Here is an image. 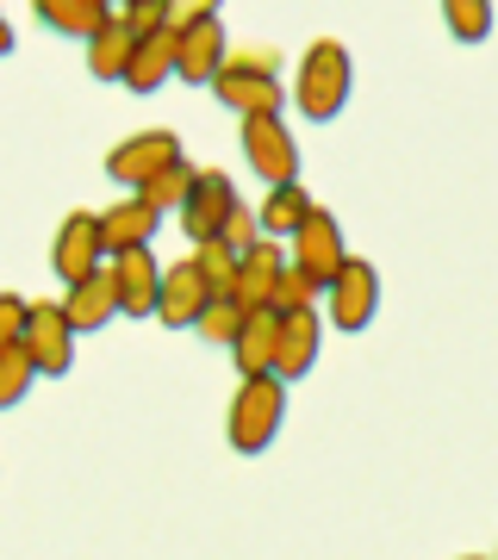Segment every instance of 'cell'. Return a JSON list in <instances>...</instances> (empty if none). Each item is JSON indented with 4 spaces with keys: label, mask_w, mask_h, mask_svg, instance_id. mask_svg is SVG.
<instances>
[{
    "label": "cell",
    "mask_w": 498,
    "mask_h": 560,
    "mask_svg": "<svg viewBox=\"0 0 498 560\" xmlns=\"http://www.w3.org/2000/svg\"><path fill=\"white\" fill-rule=\"evenodd\" d=\"M212 94H219L238 119H262V113H280L287 101V88H280V57L262 44V50H231L212 81Z\"/></svg>",
    "instance_id": "obj_1"
},
{
    "label": "cell",
    "mask_w": 498,
    "mask_h": 560,
    "mask_svg": "<svg viewBox=\"0 0 498 560\" xmlns=\"http://www.w3.org/2000/svg\"><path fill=\"white\" fill-rule=\"evenodd\" d=\"M349 88H356V62H349V50H343L337 38H319L305 57H299V88L293 101L299 113L312 125H331L349 106Z\"/></svg>",
    "instance_id": "obj_2"
},
{
    "label": "cell",
    "mask_w": 498,
    "mask_h": 560,
    "mask_svg": "<svg viewBox=\"0 0 498 560\" xmlns=\"http://www.w3.org/2000/svg\"><path fill=\"white\" fill-rule=\"evenodd\" d=\"M280 418H287V386L275 374L268 381H243L238 399H231V418H224V436H231L238 455H262L280 436Z\"/></svg>",
    "instance_id": "obj_3"
},
{
    "label": "cell",
    "mask_w": 498,
    "mask_h": 560,
    "mask_svg": "<svg viewBox=\"0 0 498 560\" xmlns=\"http://www.w3.org/2000/svg\"><path fill=\"white\" fill-rule=\"evenodd\" d=\"M287 261H293L299 275L312 280V287H331V280L343 275V261H349V243H343V224L337 212H324V206H312V219L299 224V237L287 243Z\"/></svg>",
    "instance_id": "obj_4"
},
{
    "label": "cell",
    "mask_w": 498,
    "mask_h": 560,
    "mask_svg": "<svg viewBox=\"0 0 498 560\" xmlns=\"http://www.w3.org/2000/svg\"><path fill=\"white\" fill-rule=\"evenodd\" d=\"M25 355H32V368H38V381L50 374V381H62L69 368H76V324H69V312H62V300H38L32 312H25Z\"/></svg>",
    "instance_id": "obj_5"
},
{
    "label": "cell",
    "mask_w": 498,
    "mask_h": 560,
    "mask_svg": "<svg viewBox=\"0 0 498 560\" xmlns=\"http://www.w3.org/2000/svg\"><path fill=\"white\" fill-rule=\"evenodd\" d=\"M243 156L268 187H293L299 180V143L287 131L280 113H262V119H243Z\"/></svg>",
    "instance_id": "obj_6"
},
{
    "label": "cell",
    "mask_w": 498,
    "mask_h": 560,
    "mask_svg": "<svg viewBox=\"0 0 498 560\" xmlns=\"http://www.w3.org/2000/svg\"><path fill=\"white\" fill-rule=\"evenodd\" d=\"M238 180L224 175V168H199L194 175V194L181 200V231H187V243H212L231 224V212H238Z\"/></svg>",
    "instance_id": "obj_7"
},
{
    "label": "cell",
    "mask_w": 498,
    "mask_h": 560,
    "mask_svg": "<svg viewBox=\"0 0 498 560\" xmlns=\"http://www.w3.org/2000/svg\"><path fill=\"white\" fill-rule=\"evenodd\" d=\"M324 312H331V324L337 330H368L380 312V275H374V261H361L349 256L343 261V275L324 287Z\"/></svg>",
    "instance_id": "obj_8"
},
{
    "label": "cell",
    "mask_w": 498,
    "mask_h": 560,
    "mask_svg": "<svg viewBox=\"0 0 498 560\" xmlns=\"http://www.w3.org/2000/svg\"><path fill=\"white\" fill-rule=\"evenodd\" d=\"M169 162H181V138H175V131H138V138L113 143V156H106V175L119 180V187H131V194H138L143 180H157Z\"/></svg>",
    "instance_id": "obj_9"
},
{
    "label": "cell",
    "mask_w": 498,
    "mask_h": 560,
    "mask_svg": "<svg viewBox=\"0 0 498 560\" xmlns=\"http://www.w3.org/2000/svg\"><path fill=\"white\" fill-rule=\"evenodd\" d=\"M100 212H69L57 231V243H50V268H57L62 287H81V280L100 275Z\"/></svg>",
    "instance_id": "obj_10"
},
{
    "label": "cell",
    "mask_w": 498,
    "mask_h": 560,
    "mask_svg": "<svg viewBox=\"0 0 498 560\" xmlns=\"http://www.w3.org/2000/svg\"><path fill=\"white\" fill-rule=\"evenodd\" d=\"M224 57H231V44H224L219 13H206L194 32H181L175 38V75L187 81V88H212L219 69H224Z\"/></svg>",
    "instance_id": "obj_11"
},
{
    "label": "cell",
    "mask_w": 498,
    "mask_h": 560,
    "mask_svg": "<svg viewBox=\"0 0 498 560\" xmlns=\"http://www.w3.org/2000/svg\"><path fill=\"white\" fill-rule=\"evenodd\" d=\"M319 342H324L319 305H312V312H287V318H280V349H275V381L280 386L305 381V374L319 368Z\"/></svg>",
    "instance_id": "obj_12"
},
{
    "label": "cell",
    "mask_w": 498,
    "mask_h": 560,
    "mask_svg": "<svg viewBox=\"0 0 498 560\" xmlns=\"http://www.w3.org/2000/svg\"><path fill=\"white\" fill-rule=\"evenodd\" d=\"M157 231H162V212H157L150 200H138V194L100 212V249H106V256H131V249H150V243H157Z\"/></svg>",
    "instance_id": "obj_13"
},
{
    "label": "cell",
    "mask_w": 498,
    "mask_h": 560,
    "mask_svg": "<svg viewBox=\"0 0 498 560\" xmlns=\"http://www.w3.org/2000/svg\"><path fill=\"white\" fill-rule=\"evenodd\" d=\"M212 305V287L199 280L194 256L175 261V268H162V300H157V324H169V330H194L199 312Z\"/></svg>",
    "instance_id": "obj_14"
},
{
    "label": "cell",
    "mask_w": 498,
    "mask_h": 560,
    "mask_svg": "<svg viewBox=\"0 0 498 560\" xmlns=\"http://www.w3.org/2000/svg\"><path fill=\"white\" fill-rule=\"evenodd\" d=\"M113 287H119V318H157L162 300V268L150 249H131V256H113Z\"/></svg>",
    "instance_id": "obj_15"
},
{
    "label": "cell",
    "mask_w": 498,
    "mask_h": 560,
    "mask_svg": "<svg viewBox=\"0 0 498 560\" xmlns=\"http://www.w3.org/2000/svg\"><path fill=\"white\" fill-rule=\"evenodd\" d=\"M280 280H287V249L262 237L256 249L238 261V287H231V300H238L243 312H268L275 293H280Z\"/></svg>",
    "instance_id": "obj_16"
},
{
    "label": "cell",
    "mask_w": 498,
    "mask_h": 560,
    "mask_svg": "<svg viewBox=\"0 0 498 560\" xmlns=\"http://www.w3.org/2000/svg\"><path fill=\"white\" fill-rule=\"evenodd\" d=\"M62 312H69V324H76V337L106 330V324L119 318V287H113V268H100L94 280L69 287V293H62Z\"/></svg>",
    "instance_id": "obj_17"
},
{
    "label": "cell",
    "mask_w": 498,
    "mask_h": 560,
    "mask_svg": "<svg viewBox=\"0 0 498 560\" xmlns=\"http://www.w3.org/2000/svg\"><path fill=\"white\" fill-rule=\"evenodd\" d=\"M275 349H280V312H250L243 318V337L231 342V361H238L243 381H268L275 374Z\"/></svg>",
    "instance_id": "obj_18"
},
{
    "label": "cell",
    "mask_w": 498,
    "mask_h": 560,
    "mask_svg": "<svg viewBox=\"0 0 498 560\" xmlns=\"http://www.w3.org/2000/svg\"><path fill=\"white\" fill-rule=\"evenodd\" d=\"M312 219V194H305V187H268V200L256 206V224H262V237L268 243H280V249H287V243L299 237V224Z\"/></svg>",
    "instance_id": "obj_19"
},
{
    "label": "cell",
    "mask_w": 498,
    "mask_h": 560,
    "mask_svg": "<svg viewBox=\"0 0 498 560\" xmlns=\"http://www.w3.org/2000/svg\"><path fill=\"white\" fill-rule=\"evenodd\" d=\"M38 25H50L62 38L94 44L100 32L113 25V7H106V0H38Z\"/></svg>",
    "instance_id": "obj_20"
},
{
    "label": "cell",
    "mask_w": 498,
    "mask_h": 560,
    "mask_svg": "<svg viewBox=\"0 0 498 560\" xmlns=\"http://www.w3.org/2000/svg\"><path fill=\"white\" fill-rule=\"evenodd\" d=\"M162 81H175V38L157 32V38H138L131 50V69H125V88L131 94H157Z\"/></svg>",
    "instance_id": "obj_21"
},
{
    "label": "cell",
    "mask_w": 498,
    "mask_h": 560,
    "mask_svg": "<svg viewBox=\"0 0 498 560\" xmlns=\"http://www.w3.org/2000/svg\"><path fill=\"white\" fill-rule=\"evenodd\" d=\"M131 50H138V38H131V32L113 20L94 44H88V75H94V81H125V69H131Z\"/></svg>",
    "instance_id": "obj_22"
},
{
    "label": "cell",
    "mask_w": 498,
    "mask_h": 560,
    "mask_svg": "<svg viewBox=\"0 0 498 560\" xmlns=\"http://www.w3.org/2000/svg\"><path fill=\"white\" fill-rule=\"evenodd\" d=\"M194 175H199V168H194L187 156H181V162H169V168H162L157 180H143V187H138V200H150L157 212H181V200L194 194Z\"/></svg>",
    "instance_id": "obj_23"
},
{
    "label": "cell",
    "mask_w": 498,
    "mask_h": 560,
    "mask_svg": "<svg viewBox=\"0 0 498 560\" xmlns=\"http://www.w3.org/2000/svg\"><path fill=\"white\" fill-rule=\"evenodd\" d=\"M238 249H224L219 237L212 243H194V268H199V280L212 287V300H231V287H238Z\"/></svg>",
    "instance_id": "obj_24"
},
{
    "label": "cell",
    "mask_w": 498,
    "mask_h": 560,
    "mask_svg": "<svg viewBox=\"0 0 498 560\" xmlns=\"http://www.w3.org/2000/svg\"><path fill=\"white\" fill-rule=\"evenodd\" d=\"M442 25H449V38L455 44H486V32H493V7H486V0H449V7H442Z\"/></svg>",
    "instance_id": "obj_25"
},
{
    "label": "cell",
    "mask_w": 498,
    "mask_h": 560,
    "mask_svg": "<svg viewBox=\"0 0 498 560\" xmlns=\"http://www.w3.org/2000/svg\"><path fill=\"white\" fill-rule=\"evenodd\" d=\"M243 318H250V312H243L238 300H212L206 305V312H199V342H219V349H231V342L243 337Z\"/></svg>",
    "instance_id": "obj_26"
},
{
    "label": "cell",
    "mask_w": 498,
    "mask_h": 560,
    "mask_svg": "<svg viewBox=\"0 0 498 560\" xmlns=\"http://www.w3.org/2000/svg\"><path fill=\"white\" fill-rule=\"evenodd\" d=\"M32 381H38L32 355H25V349H7V355H0V411H13V405L32 393Z\"/></svg>",
    "instance_id": "obj_27"
},
{
    "label": "cell",
    "mask_w": 498,
    "mask_h": 560,
    "mask_svg": "<svg viewBox=\"0 0 498 560\" xmlns=\"http://www.w3.org/2000/svg\"><path fill=\"white\" fill-rule=\"evenodd\" d=\"M113 20H119L131 38H157L162 20H169V0H125V7H113Z\"/></svg>",
    "instance_id": "obj_28"
},
{
    "label": "cell",
    "mask_w": 498,
    "mask_h": 560,
    "mask_svg": "<svg viewBox=\"0 0 498 560\" xmlns=\"http://www.w3.org/2000/svg\"><path fill=\"white\" fill-rule=\"evenodd\" d=\"M219 243H224V249H238V256H250V249L262 243V224H256V212H250V206H238V212H231V224L219 231Z\"/></svg>",
    "instance_id": "obj_29"
},
{
    "label": "cell",
    "mask_w": 498,
    "mask_h": 560,
    "mask_svg": "<svg viewBox=\"0 0 498 560\" xmlns=\"http://www.w3.org/2000/svg\"><path fill=\"white\" fill-rule=\"evenodd\" d=\"M25 312H32V305H25L20 293H0V355L25 342Z\"/></svg>",
    "instance_id": "obj_30"
},
{
    "label": "cell",
    "mask_w": 498,
    "mask_h": 560,
    "mask_svg": "<svg viewBox=\"0 0 498 560\" xmlns=\"http://www.w3.org/2000/svg\"><path fill=\"white\" fill-rule=\"evenodd\" d=\"M0 57H13V25L0 20Z\"/></svg>",
    "instance_id": "obj_31"
},
{
    "label": "cell",
    "mask_w": 498,
    "mask_h": 560,
    "mask_svg": "<svg viewBox=\"0 0 498 560\" xmlns=\"http://www.w3.org/2000/svg\"><path fill=\"white\" fill-rule=\"evenodd\" d=\"M467 560H479V555H467Z\"/></svg>",
    "instance_id": "obj_32"
}]
</instances>
